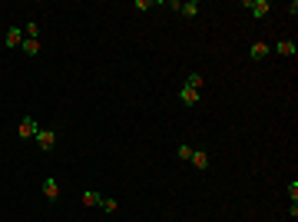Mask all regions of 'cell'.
Listing matches in <instances>:
<instances>
[{"instance_id":"obj_1","label":"cell","mask_w":298,"mask_h":222,"mask_svg":"<svg viewBox=\"0 0 298 222\" xmlns=\"http://www.w3.org/2000/svg\"><path fill=\"white\" fill-rule=\"evenodd\" d=\"M37 133H40V123L33 116H23V120H20V126H17L20 139H37Z\"/></svg>"},{"instance_id":"obj_2","label":"cell","mask_w":298,"mask_h":222,"mask_svg":"<svg viewBox=\"0 0 298 222\" xmlns=\"http://www.w3.org/2000/svg\"><path fill=\"white\" fill-rule=\"evenodd\" d=\"M242 7H248V10H252V17H255V20H262L265 14H268V10H272V3H268V0H245Z\"/></svg>"},{"instance_id":"obj_3","label":"cell","mask_w":298,"mask_h":222,"mask_svg":"<svg viewBox=\"0 0 298 222\" xmlns=\"http://www.w3.org/2000/svg\"><path fill=\"white\" fill-rule=\"evenodd\" d=\"M37 146L43 149V153H50V149L56 146V133L53 130H40L37 133Z\"/></svg>"},{"instance_id":"obj_4","label":"cell","mask_w":298,"mask_h":222,"mask_svg":"<svg viewBox=\"0 0 298 222\" xmlns=\"http://www.w3.org/2000/svg\"><path fill=\"white\" fill-rule=\"evenodd\" d=\"M199 100H202V93H199V90H189V86L179 90V103H186V106H196Z\"/></svg>"},{"instance_id":"obj_5","label":"cell","mask_w":298,"mask_h":222,"mask_svg":"<svg viewBox=\"0 0 298 222\" xmlns=\"http://www.w3.org/2000/svg\"><path fill=\"white\" fill-rule=\"evenodd\" d=\"M3 43H7V47H20V43H23V30H20V27H10V30L3 34Z\"/></svg>"},{"instance_id":"obj_6","label":"cell","mask_w":298,"mask_h":222,"mask_svg":"<svg viewBox=\"0 0 298 222\" xmlns=\"http://www.w3.org/2000/svg\"><path fill=\"white\" fill-rule=\"evenodd\" d=\"M199 10H202L199 0H186V3H179V14H182V17H196Z\"/></svg>"},{"instance_id":"obj_7","label":"cell","mask_w":298,"mask_h":222,"mask_svg":"<svg viewBox=\"0 0 298 222\" xmlns=\"http://www.w3.org/2000/svg\"><path fill=\"white\" fill-rule=\"evenodd\" d=\"M186 86H189V90H199V93H202V86H205V76L192 70V73H186Z\"/></svg>"},{"instance_id":"obj_8","label":"cell","mask_w":298,"mask_h":222,"mask_svg":"<svg viewBox=\"0 0 298 222\" xmlns=\"http://www.w3.org/2000/svg\"><path fill=\"white\" fill-rule=\"evenodd\" d=\"M43 196H47L50 203H56V199H60V186H56L53 179H43Z\"/></svg>"},{"instance_id":"obj_9","label":"cell","mask_w":298,"mask_h":222,"mask_svg":"<svg viewBox=\"0 0 298 222\" xmlns=\"http://www.w3.org/2000/svg\"><path fill=\"white\" fill-rule=\"evenodd\" d=\"M268 53H272V50H268V43H252V50H248L252 60H265Z\"/></svg>"},{"instance_id":"obj_10","label":"cell","mask_w":298,"mask_h":222,"mask_svg":"<svg viewBox=\"0 0 298 222\" xmlns=\"http://www.w3.org/2000/svg\"><path fill=\"white\" fill-rule=\"evenodd\" d=\"M192 166H196V169H205V166H209V156H205L202 149H192Z\"/></svg>"},{"instance_id":"obj_11","label":"cell","mask_w":298,"mask_h":222,"mask_svg":"<svg viewBox=\"0 0 298 222\" xmlns=\"http://www.w3.org/2000/svg\"><path fill=\"white\" fill-rule=\"evenodd\" d=\"M20 47H23V53H27V56H37L40 53V40H27V37H23Z\"/></svg>"},{"instance_id":"obj_12","label":"cell","mask_w":298,"mask_h":222,"mask_svg":"<svg viewBox=\"0 0 298 222\" xmlns=\"http://www.w3.org/2000/svg\"><path fill=\"white\" fill-rule=\"evenodd\" d=\"M275 53L279 56H295V43H292V40H281L279 47H275Z\"/></svg>"},{"instance_id":"obj_13","label":"cell","mask_w":298,"mask_h":222,"mask_svg":"<svg viewBox=\"0 0 298 222\" xmlns=\"http://www.w3.org/2000/svg\"><path fill=\"white\" fill-rule=\"evenodd\" d=\"M99 203H103V196H99L96 189H86V192H83V205H99Z\"/></svg>"},{"instance_id":"obj_14","label":"cell","mask_w":298,"mask_h":222,"mask_svg":"<svg viewBox=\"0 0 298 222\" xmlns=\"http://www.w3.org/2000/svg\"><path fill=\"white\" fill-rule=\"evenodd\" d=\"M37 34H40V23H37V20H33V23H27V40H40Z\"/></svg>"},{"instance_id":"obj_15","label":"cell","mask_w":298,"mask_h":222,"mask_svg":"<svg viewBox=\"0 0 298 222\" xmlns=\"http://www.w3.org/2000/svg\"><path fill=\"white\" fill-rule=\"evenodd\" d=\"M99 209H106V212H116V209H119V203H116V199H106V196H103Z\"/></svg>"},{"instance_id":"obj_16","label":"cell","mask_w":298,"mask_h":222,"mask_svg":"<svg viewBox=\"0 0 298 222\" xmlns=\"http://www.w3.org/2000/svg\"><path fill=\"white\" fill-rule=\"evenodd\" d=\"M176 156H179V159H192V146H186V143H182V146L176 149Z\"/></svg>"},{"instance_id":"obj_17","label":"cell","mask_w":298,"mask_h":222,"mask_svg":"<svg viewBox=\"0 0 298 222\" xmlns=\"http://www.w3.org/2000/svg\"><path fill=\"white\" fill-rule=\"evenodd\" d=\"M288 196H292V203H298V183H288Z\"/></svg>"}]
</instances>
